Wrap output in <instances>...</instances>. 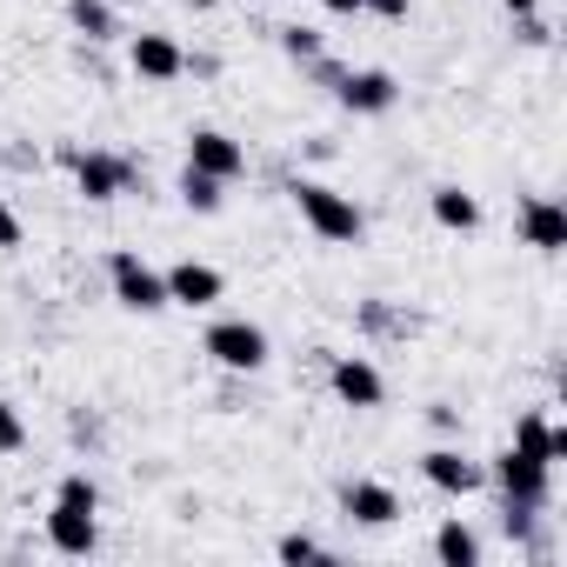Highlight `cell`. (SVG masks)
I'll use <instances>...</instances> for the list:
<instances>
[{
	"mask_svg": "<svg viewBox=\"0 0 567 567\" xmlns=\"http://www.w3.org/2000/svg\"><path fill=\"white\" fill-rule=\"evenodd\" d=\"M288 194H295L301 220H308L321 240H334V247H354V240L368 234V214L354 207V194H341V187H328V181H295Z\"/></svg>",
	"mask_w": 567,
	"mask_h": 567,
	"instance_id": "6da1fadb",
	"label": "cell"
},
{
	"mask_svg": "<svg viewBox=\"0 0 567 567\" xmlns=\"http://www.w3.org/2000/svg\"><path fill=\"white\" fill-rule=\"evenodd\" d=\"M107 280H114V301H121L127 315H161V308H167V274L147 267L134 247L107 254Z\"/></svg>",
	"mask_w": 567,
	"mask_h": 567,
	"instance_id": "7a4b0ae2",
	"label": "cell"
},
{
	"mask_svg": "<svg viewBox=\"0 0 567 567\" xmlns=\"http://www.w3.org/2000/svg\"><path fill=\"white\" fill-rule=\"evenodd\" d=\"M207 354H214V368H227V374H260V368H267V334H260L254 321H214V328H207Z\"/></svg>",
	"mask_w": 567,
	"mask_h": 567,
	"instance_id": "3957f363",
	"label": "cell"
},
{
	"mask_svg": "<svg viewBox=\"0 0 567 567\" xmlns=\"http://www.w3.org/2000/svg\"><path fill=\"white\" fill-rule=\"evenodd\" d=\"M494 481H501L507 507H547V481H554V467H547V461H527L520 447H507V454H494Z\"/></svg>",
	"mask_w": 567,
	"mask_h": 567,
	"instance_id": "277c9868",
	"label": "cell"
},
{
	"mask_svg": "<svg viewBox=\"0 0 567 567\" xmlns=\"http://www.w3.org/2000/svg\"><path fill=\"white\" fill-rule=\"evenodd\" d=\"M334 94L348 114H388L401 101V81L388 68H348V74H334Z\"/></svg>",
	"mask_w": 567,
	"mask_h": 567,
	"instance_id": "5b68a950",
	"label": "cell"
},
{
	"mask_svg": "<svg viewBox=\"0 0 567 567\" xmlns=\"http://www.w3.org/2000/svg\"><path fill=\"white\" fill-rule=\"evenodd\" d=\"M328 388H334L341 408H361V414L388 401V381H381V368H374L368 354H341V361L328 368Z\"/></svg>",
	"mask_w": 567,
	"mask_h": 567,
	"instance_id": "8992f818",
	"label": "cell"
},
{
	"mask_svg": "<svg viewBox=\"0 0 567 567\" xmlns=\"http://www.w3.org/2000/svg\"><path fill=\"white\" fill-rule=\"evenodd\" d=\"M187 167H200L214 181H240L247 174V147L234 134H220V127H194L187 134Z\"/></svg>",
	"mask_w": 567,
	"mask_h": 567,
	"instance_id": "52a82bcc",
	"label": "cell"
},
{
	"mask_svg": "<svg viewBox=\"0 0 567 567\" xmlns=\"http://www.w3.org/2000/svg\"><path fill=\"white\" fill-rule=\"evenodd\" d=\"M48 547L68 554V560H87V554L101 547V520H94V507H68V501H54V507H48Z\"/></svg>",
	"mask_w": 567,
	"mask_h": 567,
	"instance_id": "ba28073f",
	"label": "cell"
},
{
	"mask_svg": "<svg viewBox=\"0 0 567 567\" xmlns=\"http://www.w3.org/2000/svg\"><path fill=\"white\" fill-rule=\"evenodd\" d=\"M421 474H427V487H434V494H454V501H461V494H474V487L487 481V467H481V461H467L461 447H427V454H421Z\"/></svg>",
	"mask_w": 567,
	"mask_h": 567,
	"instance_id": "9c48e42d",
	"label": "cell"
},
{
	"mask_svg": "<svg viewBox=\"0 0 567 567\" xmlns=\"http://www.w3.org/2000/svg\"><path fill=\"white\" fill-rule=\"evenodd\" d=\"M220 267H207V260H174L167 267V308H214L220 301Z\"/></svg>",
	"mask_w": 567,
	"mask_h": 567,
	"instance_id": "30bf717a",
	"label": "cell"
},
{
	"mask_svg": "<svg viewBox=\"0 0 567 567\" xmlns=\"http://www.w3.org/2000/svg\"><path fill=\"white\" fill-rule=\"evenodd\" d=\"M127 68H134L141 81L167 87V81H181V74H187V54H181L167 34H134V41H127Z\"/></svg>",
	"mask_w": 567,
	"mask_h": 567,
	"instance_id": "8fae6325",
	"label": "cell"
},
{
	"mask_svg": "<svg viewBox=\"0 0 567 567\" xmlns=\"http://www.w3.org/2000/svg\"><path fill=\"white\" fill-rule=\"evenodd\" d=\"M341 507H348V520H361V527H394V520H401V494H394L388 481H348V487H341Z\"/></svg>",
	"mask_w": 567,
	"mask_h": 567,
	"instance_id": "7c38bea8",
	"label": "cell"
},
{
	"mask_svg": "<svg viewBox=\"0 0 567 567\" xmlns=\"http://www.w3.org/2000/svg\"><path fill=\"white\" fill-rule=\"evenodd\" d=\"M68 167H74V187H81L87 200H114V194L127 187V174H134L127 161H114V154H94V147H87V154H68Z\"/></svg>",
	"mask_w": 567,
	"mask_h": 567,
	"instance_id": "4fadbf2b",
	"label": "cell"
},
{
	"mask_svg": "<svg viewBox=\"0 0 567 567\" xmlns=\"http://www.w3.org/2000/svg\"><path fill=\"white\" fill-rule=\"evenodd\" d=\"M520 240L540 247V254H560V247H567V214H560V200L527 194V200H520Z\"/></svg>",
	"mask_w": 567,
	"mask_h": 567,
	"instance_id": "5bb4252c",
	"label": "cell"
},
{
	"mask_svg": "<svg viewBox=\"0 0 567 567\" xmlns=\"http://www.w3.org/2000/svg\"><path fill=\"white\" fill-rule=\"evenodd\" d=\"M514 447H520L527 461H547V467H554V461H567V427H554L547 414H520V421H514Z\"/></svg>",
	"mask_w": 567,
	"mask_h": 567,
	"instance_id": "9a60e30c",
	"label": "cell"
},
{
	"mask_svg": "<svg viewBox=\"0 0 567 567\" xmlns=\"http://www.w3.org/2000/svg\"><path fill=\"white\" fill-rule=\"evenodd\" d=\"M427 207H434V220H441L447 234H474V227H481V200L461 194V187H434Z\"/></svg>",
	"mask_w": 567,
	"mask_h": 567,
	"instance_id": "2e32d148",
	"label": "cell"
},
{
	"mask_svg": "<svg viewBox=\"0 0 567 567\" xmlns=\"http://www.w3.org/2000/svg\"><path fill=\"white\" fill-rule=\"evenodd\" d=\"M434 560H441V567H481L474 527H467V520H441V527H434Z\"/></svg>",
	"mask_w": 567,
	"mask_h": 567,
	"instance_id": "e0dca14e",
	"label": "cell"
},
{
	"mask_svg": "<svg viewBox=\"0 0 567 567\" xmlns=\"http://www.w3.org/2000/svg\"><path fill=\"white\" fill-rule=\"evenodd\" d=\"M68 21L87 34V41H114L121 28H114V8H107V0H68Z\"/></svg>",
	"mask_w": 567,
	"mask_h": 567,
	"instance_id": "ac0fdd59",
	"label": "cell"
},
{
	"mask_svg": "<svg viewBox=\"0 0 567 567\" xmlns=\"http://www.w3.org/2000/svg\"><path fill=\"white\" fill-rule=\"evenodd\" d=\"M220 187H227V181H214V174H200V167H181V200H187L194 214H214V207H220Z\"/></svg>",
	"mask_w": 567,
	"mask_h": 567,
	"instance_id": "d6986e66",
	"label": "cell"
},
{
	"mask_svg": "<svg viewBox=\"0 0 567 567\" xmlns=\"http://www.w3.org/2000/svg\"><path fill=\"white\" fill-rule=\"evenodd\" d=\"M54 501H68V507H94V514H101V487H94L87 474H61V487H54Z\"/></svg>",
	"mask_w": 567,
	"mask_h": 567,
	"instance_id": "ffe728a7",
	"label": "cell"
},
{
	"mask_svg": "<svg viewBox=\"0 0 567 567\" xmlns=\"http://www.w3.org/2000/svg\"><path fill=\"white\" fill-rule=\"evenodd\" d=\"M21 447H28V421L14 414L8 394H0V454H21Z\"/></svg>",
	"mask_w": 567,
	"mask_h": 567,
	"instance_id": "44dd1931",
	"label": "cell"
},
{
	"mask_svg": "<svg viewBox=\"0 0 567 567\" xmlns=\"http://www.w3.org/2000/svg\"><path fill=\"white\" fill-rule=\"evenodd\" d=\"M280 48H288L295 61H321V34L315 28H280Z\"/></svg>",
	"mask_w": 567,
	"mask_h": 567,
	"instance_id": "7402d4cb",
	"label": "cell"
},
{
	"mask_svg": "<svg viewBox=\"0 0 567 567\" xmlns=\"http://www.w3.org/2000/svg\"><path fill=\"white\" fill-rule=\"evenodd\" d=\"M274 554H280V560H321L328 547H321L315 534H280V547H274Z\"/></svg>",
	"mask_w": 567,
	"mask_h": 567,
	"instance_id": "603a6c76",
	"label": "cell"
},
{
	"mask_svg": "<svg viewBox=\"0 0 567 567\" xmlns=\"http://www.w3.org/2000/svg\"><path fill=\"white\" fill-rule=\"evenodd\" d=\"M14 247H21V214L0 200V254H14Z\"/></svg>",
	"mask_w": 567,
	"mask_h": 567,
	"instance_id": "cb8c5ba5",
	"label": "cell"
},
{
	"mask_svg": "<svg viewBox=\"0 0 567 567\" xmlns=\"http://www.w3.org/2000/svg\"><path fill=\"white\" fill-rule=\"evenodd\" d=\"M414 0H361V14H381V21H408Z\"/></svg>",
	"mask_w": 567,
	"mask_h": 567,
	"instance_id": "d4e9b609",
	"label": "cell"
},
{
	"mask_svg": "<svg viewBox=\"0 0 567 567\" xmlns=\"http://www.w3.org/2000/svg\"><path fill=\"white\" fill-rule=\"evenodd\" d=\"M321 8H328V14H341V21H354V14H361V0H321Z\"/></svg>",
	"mask_w": 567,
	"mask_h": 567,
	"instance_id": "484cf974",
	"label": "cell"
},
{
	"mask_svg": "<svg viewBox=\"0 0 567 567\" xmlns=\"http://www.w3.org/2000/svg\"><path fill=\"white\" fill-rule=\"evenodd\" d=\"M501 8H507V14L520 21V14H540V0H501Z\"/></svg>",
	"mask_w": 567,
	"mask_h": 567,
	"instance_id": "4316f807",
	"label": "cell"
},
{
	"mask_svg": "<svg viewBox=\"0 0 567 567\" xmlns=\"http://www.w3.org/2000/svg\"><path fill=\"white\" fill-rule=\"evenodd\" d=\"M187 8H220V0H187Z\"/></svg>",
	"mask_w": 567,
	"mask_h": 567,
	"instance_id": "83f0119b",
	"label": "cell"
}]
</instances>
